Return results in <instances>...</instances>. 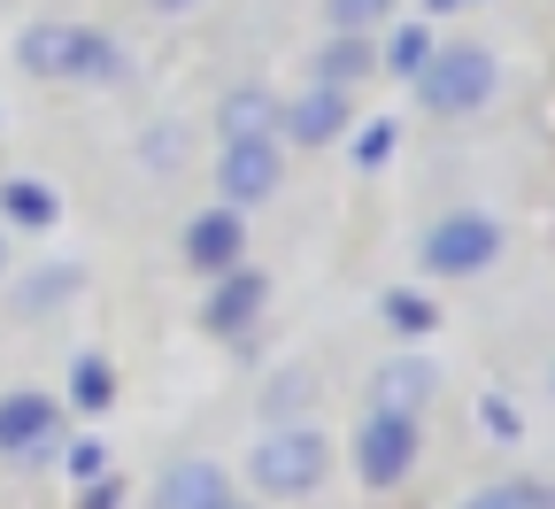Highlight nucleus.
<instances>
[{"instance_id": "nucleus-1", "label": "nucleus", "mask_w": 555, "mask_h": 509, "mask_svg": "<svg viewBox=\"0 0 555 509\" xmlns=\"http://www.w3.org/2000/svg\"><path fill=\"white\" fill-rule=\"evenodd\" d=\"M24 69H39V78H124V54L101 31H78V24H31L24 31Z\"/></svg>"}, {"instance_id": "nucleus-2", "label": "nucleus", "mask_w": 555, "mask_h": 509, "mask_svg": "<svg viewBox=\"0 0 555 509\" xmlns=\"http://www.w3.org/2000/svg\"><path fill=\"white\" fill-rule=\"evenodd\" d=\"M416 93H425V109H440V116H470L486 93H494V54L486 47H440V54H425V69H416Z\"/></svg>"}, {"instance_id": "nucleus-3", "label": "nucleus", "mask_w": 555, "mask_h": 509, "mask_svg": "<svg viewBox=\"0 0 555 509\" xmlns=\"http://www.w3.org/2000/svg\"><path fill=\"white\" fill-rule=\"evenodd\" d=\"M247 471H255L262 494H309L324 479V441L301 432V424H286V432H270V441H255Z\"/></svg>"}, {"instance_id": "nucleus-4", "label": "nucleus", "mask_w": 555, "mask_h": 509, "mask_svg": "<svg viewBox=\"0 0 555 509\" xmlns=\"http://www.w3.org/2000/svg\"><path fill=\"white\" fill-rule=\"evenodd\" d=\"M502 255V225H494V216H440V225L425 232V263L440 270V278H470V270H486V263H494Z\"/></svg>"}, {"instance_id": "nucleus-5", "label": "nucleus", "mask_w": 555, "mask_h": 509, "mask_svg": "<svg viewBox=\"0 0 555 509\" xmlns=\"http://www.w3.org/2000/svg\"><path fill=\"white\" fill-rule=\"evenodd\" d=\"M433 394H440V371L425 355H386L371 371V417H409L416 424V409H425Z\"/></svg>"}, {"instance_id": "nucleus-6", "label": "nucleus", "mask_w": 555, "mask_h": 509, "mask_svg": "<svg viewBox=\"0 0 555 509\" xmlns=\"http://www.w3.org/2000/svg\"><path fill=\"white\" fill-rule=\"evenodd\" d=\"M356 456H363V479H371V486H393V479L416 463V424H409V417H371L363 441H356Z\"/></svg>"}, {"instance_id": "nucleus-7", "label": "nucleus", "mask_w": 555, "mask_h": 509, "mask_svg": "<svg viewBox=\"0 0 555 509\" xmlns=\"http://www.w3.org/2000/svg\"><path fill=\"white\" fill-rule=\"evenodd\" d=\"M224 193H232V208L240 201H262V193H278V148L270 139H224Z\"/></svg>"}, {"instance_id": "nucleus-8", "label": "nucleus", "mask_w": 555, "mask_h": 509, "mask_svg": "<svg viewBox=\"0 0 555 509\" xmlns=\"http://www.w3.org/2000/svg\"><path fill=\"white\" fill-rule=\"evenodd\" d=\"M240 240H247L240 208H208V216H193V225H185L193 270H232V263H240Z\"/></svg>"}, {"instance_id": "nucleus-9", "label": "nucleus", "mask_w": 555, "mask_h": 509, "mask_svg": "<svg viewBox=\"0 0 555 509\" xmlns=\"http://www.w3.org/2000/svg\"><path fill=\"white\" fill-rule=\"evenodd\" d=\"M155 509H224V471L201 463V456L170 463L163 486H155Z\"/></svg>"}, {"instance_id": "nucleus-10", "label": "nucleus", "mask_w": 555, "mask_h": 509, "mask_svg": "<svg viewBox=\"0 0 555 509\" xmlns=\"http://www.w3.org/2000/svg\"><path fill=\"white\" fill-rule=\"evenodd\" d=\"M262 302H270L262 270H224V285L208 294V332H240V325H247Z\"/></svg>"}, {"instance_id": "nucleus-11", "label": "nucleus", "mask_w": 555, "mask_h": 509, "mask_svg": "<svg viewBox=\"0 0 555 509\" xmlns=\"http://www.w3.org/2000/svg\"><path fill=\"white\" fill-rule=\"evenodd\" d=\"M47 432H54V402L47 394H9V402H0V448H9V456L39 448Z\"/></svg>"}, {"instance_id": "nucleus-12", "label": "nucleus", "mask_w": 555, "mask_h": 509, "mask_svg": "<svg viewBox=\"0 0 555 509\" xmlns=\"http://www.w3.org/2000/svg\"><path fill=\"white\" fill-rule=\"evenodd\" d=\"M278 124H286L294 139H309V148H317V139H332L339 124H347V93L339 86H317V93H301L286 116H278Z\"/></svg>"}, {"instance_id": "nucleus-13", "label": "nucleus", "mask_w": 555, "mask_h": 509, "mask_svg": "<svg viewBox=\"0 0 555 509\" xmlns=\"http://www.w3.org/2000/svg\"><path fill=\"white\" fill-rule=\"evenodd\" d=\"M270 131H278V101L262 86L224 93V139H270Z\"/></svg>"}, {"instance_id": "nucleus-14", "label": "nucleus", "mask_w": 555, "mask_h": 509, "mask_svg": "<svg viewBox=\"0 0 555 509\" xmlns=\"http://www.w3.org/2000/svg\"><path fill=\"white\" fill-rule=\"evenodd\" d=\"M0 208H9L16 225H54V193L31 186V178H9V186H0Z\"/></svg>"}, {"instance_id": "nucleus-15", "label": "nucleus", "mask_w": 555, "mask_h": 509, "mask_svg": "<svg viewBox=\"0 0 555 509\" xmlns=\"http://www.w3.org/2000/svg\"><path fill=\"white\" fill-rule=\"evenodd\" d=\"M363 62H371V47H363L356 31H339V39L324 47V86H339V78H356Z\"/></svg>"}, {"instance_id": "nucleus-16", "label": "nucleus", "mask_w": 555, "mask_h": 509, "mask_svg": "<svg viewBox=\"0 0 555 509\" xmlns=\"http://www.w3.org/2000/svg\"><path fill=\"white\" fill-rule=\"evenodd\" d=\"M463 509H540V494H532L525 479H509V486H478Z\"/></svg>"}, {"instance_id": "nucleus-17", "label": "nucleus", "mask_w": 555, "mask_h": 509, "mask_svg": "<svg viewBox=\"0 0 555 509\" xmlns=\"http://www.w3.org/2000/svg\"><path fill=\"white\" fill-rule=\"evenodd\" d=\"M386 9H393V0H332V24H339V31H356V39H363V31H371V24H378Z\"/></svg>"}, {"instance_id": "nucleus-18", "label": "nucleus", "mask_w": 555, "mask_h": 509, "mask_svg": "<svg viewBox=\"0 0 555 509\" xmlns=\"http://www.w3.org/2000/svg\"><path fill=\"white\" fill-rule=\"evenodd\" d=\"M386 155H393V124L378 116V124H363V131H356V163H363V170H378Z\"/></svg>"}, {"instance_id": "nucleus-19", "label": "nucleus", "mask_w": 555, "mask_h": 509, "mask_svg": "<svg viewBox=\"0 0 555 509\" xmlns=\"http://www.w3.org/2000/svg\"><path fill=\"white\" fill-rule=\"evenodd\" d=\"M433 54V31H393V69H425Z\"/></svg>"}, {"instance_id": "nucleus-20", "label": "nucleus", "mask_w": 555, "mask_h": 509, "mask_svg": "<svg viewBox=\"0 0 555 509\" xmlns=\"http://www.w3.org/2000/svg\"><path fill=\"white\" fill-rule=\"evenodd\" d=\"M386 317H393L401 332H425V325H433V309L416 302V294H386Z\"/></svg>"}, {"instance_id": "nucleus-21", "label": "nucleus", "mask_w": 555, "mask_h": 509, "mask_svg": "<svg viewBox=\"0 0 555 509\" xmlns=\"http://www.w3.org/2000/svg\"><path fill=\"white\" fill-rule=\"evenodd\" d=\"M78 409H108V371L101 362H78Z\"/></svg>"}, {"instance_id": "nucleus-22", "label": "nucleus", "mask_w": 555, "mask_h": 509, "mask_svg": "<svg viewBox=\"0 0 555 509\" xmlns=\"http://www.w3.org/2000/svg\"><path fill=\"white\" fill-rule=\"evenodd\" d=\"M69 471H78V479H93V471H101V448H93V441H86V448H69Z\"/></svg>"}, {"instance_id": "nucleus-23", "label": "nucleus", "mask_w": 555, "mask_h": 509, "mask_svg": "<svg viewBox=\"0 0 555 509\" xmlns=\"http://www.w3.org/2000/svg\"><path fill=\"white\" fill-rule=\"evenodd\" d=\"M433 9H463V0H433Z\"/></svg>"}, {"instance_id": "nucleus-24", "label": "nucleus", "mask_w": 555, "mask_h": 509, "mask_svg": "<svg viewBox=\"0 0 555 509\" xmlns=\"http://www.w3.org/2000/svg\"><path fill=\"white\" fill-rule=\"evenodd\" d=\"M163 9H185V0H163Z\"/></svg>"}, {"instance_id": "nucleus-25", "label": "nucleus", "mask_w": 555, "mask_h": 509, "mask_svg": "<svg viewBox=\"0 0 555 509\" xmlns=\"http://www.w3.org/2000/svg\"><path fill=\"white\" fill-rule=\"evenodd\" d=\"M224 509H232V501H224Z\"/></svg>"}]
</instances>
